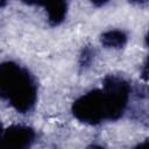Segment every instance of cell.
I'll use <instances>...</instances> for the list:
<instances>
[{
  "instance_id": "5b68a950",
  "label": "cell",
  "mask_w": 149,
  "mask_h": 149,
  "mask_svg": "<svg viewBox=\"0 0 149 149\" xmlns=\"http://www.w3.org/2000/svg\"><path fill=\"white\" fill-rule=\"evenodd\" d=\"M37 5H43L48 14V22L50 26L56 27L61 24L66 16L68 3L65 1H51V2H36Z\"/></svg>"
},
{
  "instance_id": "7a4b0ae2",
  "label": "cell",
  "mask_w": 149,
  "mask_h": 149,
  "mask_svg": "<svg viewBox=\"0 0 149 149\" xmlns=\"http://www.w3.org/2000/svg\"><path fill=\"white\" fill-rule=\"evenodd\" d=\"M102 93L106 107V119L118 120L122 116L130 94L129 84L119 77L107 76L104 79Z\"/></svg>"
},
{
  "instance_id": "3957f363",
  "label": "cell",
  "mask_w": 149,
  "mask_h": 149,
  "mask_svg": "<svg viewBox=\"0 0 149 149\" xmlns=\"http://www.w3.org/2000/svg\"><path fill=\"white\" fill-rule=\"evenodd\" d=\"M73 116L87 125H98L106 119L102 90H92L79 97L71 107Z\"/></svg>"
},
{
  "instance_id": "6da1fadb",
  "label": "cell",
  "mask_w": 149,
  "mask_h": 149,
  "mask_svg": "<svg viewBox=\"0 0 149 149\" xmlns=\"http://www.w3.org/2000/svg\"><path fill=\"white\" fill-rule=\"evenodd\" d=\"M0 94L19 113H27L36 102L37 85L27 69L3 62L0 65Z\"/></svg>"
},
{
  "instance_id": "52a82bcc",
  "label": "cell",
  "mask_w": 149,
  "mask_h": 149,
  "mask_svg": "<svg viewBox=\"0 0 149 149\" xmlns=\"http://www.w3.org/2000/svg\"><path fill=\"white\" fill-rule=\"evenodd\" d=\"M141 77L144 79V80H148L149 79V56L142 68V71H141Z\"/></svg>"
},
{
  "instance_id": "277c9868",
  "label": "cell",
  "mask_w": 149,
  "mask_h": 149,
  "mask_svg": "<svg viewBox=\"0 0 149 149\" xmlns=\"http://www.w3.org/2000/svg\"><path fill=\"white\" fill-rule=\"evenodd\" d=\"M35 141L33 128L22 125L7 127L1 136V149H29Z\"/></svg>"
},
{
  "instance_id": "8992f818",
  "label": "cell",
  "mask_w": 149,
  "mask_h": 149,
  "mask_svg": "<svg viewBox=\"0 0 149 149\" xmlns=\"http://www.w3.org/2000/svg\"><path fill=\"white\" fill-rule=\"evenodd\" d=\"M100 40H101V43L106 48L119 49V48H122L127 43V35L122 30L113 29V30L105 31L101 35Z\"/></svg>"
},
{
  "instance_id": "ba28073f",
  "label": "cell",
  "mask_w": 149,
  "mask_h": 149,
  "mask_svg": "<svg viewBox=\"0 0 149 149\" xmlns=\"http://www.w3.org/2000/svg\"><path fill=\"white\" fill-rule=\"evenodd\" d=\"M134 149H149V139H148V140H146V141H143L142 143L137 144Z\"/></svg>"
},
{
  "instance_id": "9c48e42d",
  "label": "cell",
  "mask_w": 149,
  "mask_h": 149,
  "mask_svg": "<svg viewBox=\"0 0 149 149\" xmlns=\"http://www.w3.org/2000/svg\"><path fill=\"white\" fill-rule=\"evenodd\" d=\"M87 149H105V148H104V147H101V146H97V144H94V146L88 147Z\"/></svg>"
},
{
  "instance_id": "30bf717a",
  "label": "cell",
  "mask_w": 149,
  "mask_h": 149,
  "mask_svg": "<svg viewBox=\"0 0 149 149\" xmlns=\"http://www.w3.org/2000/svg\"><path fill=\"white\" fill-rule=\"evenodd\" d=\"M146 43H147V45L149 47V30H148V33H147V36H146Z\"/></svg>"
}]
</instances>
